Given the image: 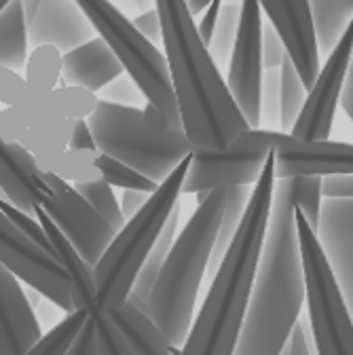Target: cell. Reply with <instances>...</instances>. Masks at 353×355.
<instances>
[{
	"label": "cell",
	"mask_w": 353,
	"mask_h": 355,
	"mask_svg": "<svg viewBox=\"0 0 353 355\" xmlns=\"http://www.w3.org/2000/svg\"><path fill=\"white\" fill-rule=\"evenodd\" d=\"M275 182V155L271 150L267 165L252 184V195L233 243L212 277V286L178 355H235L267 239Z\"/></svg>",
	"instance_id": "3"
},
{
	"label": "cell",
	"mask_w": 353,
	"mask_h": 355,
	"mask_svg": "<svg viewBox=\"0 0 353 355\" xmlns=\"http://www.w3.org/2000/svg\"><path fill=\"white\" fill-rule=\"evenodd\" d=\"M178 225H180V205H175V209L171 211L169 220H167V225L165 229L161 231L157 243L153 245L150 254L146 256L144 264H142V269L134 282V290H131L129 294V302H134L136 306L144 309L146 313L150 315V309H148V300H150V294H153V288L163 271V264L173 248V241L175 237H178Z\"/></svg>",
	"instance_id": "23"
},
{
	"label": "cell",
	"mask_w": 353,
	"mask_h": 355,
	"mask_svg": "<svg viewBox=\"0 0 353 355\" xmlns=\"http://www.w3.org/2000/svg\"><path fill=\"white\" fill-rule=\"evenodd\" d=\"M36 218L40 220L42 229H45L58 262L64 266V271L70 277L72 284V298H74V309H96V277H94V266L87 262L78 250L70 243V239L62 233V229L51 220V216L42 209L36 207Z\"/></svg>",
	"instance_id": "21"
},
{
	"label": "cell",
	"mask_w": 353,
	"mask_h": 355,
	"mask_svg": "<svg viewBox=\"0 0 353 355\" xmlns=\"http://www.w3.org/2000/svg\"><path fill=\"white\" fill-rule=\"evenodd\" d=\"M260 116L262 123L277 125L279 129V70H264L262 76V98H260Z\"/></svg>",
	"instance_id": "35"
},
{
	"label": "cell",
	"mask_w": 353,
	"mask_h": 355,
	"mask_svg": "<svg viewBox=\"0 0 353 355\" xmlns=\"http://www.w3.org/2000/svg\"><path fill=\"white\" fill-rule=\"evenodd\" d=\"M273 129H248L223 150L193 153L184 193L250 187L258 180L273 150Z\"/></svg>",
	"instance_id": "9"
},
{
	"label": "cell",
	"mask_w": 353,
	"mask_h": 355,
	"mask_svg": "<svg viewBox=\"0 0 353 355\" xmlns=\"http://www.w3.org/2000/svg\"><path fill=\"white\" fill-rule=\"evenodd\" d=\"M134 26L155 44L163 42V26H161V17H159V11L157 7L150 9V11H144V13H138L134 19Z\"/></svg>",
	"instance_id": "38"
},
{
	"label": "cell",
	"mask_w": 353,
	"mask_h": 355,
	"mask_svg": "<svg viewBox=\"0 0 353 355\" xmlns=\"http://www.w3.org/2000/svg\"><path fill=\"white\" fill-rule=\"evenodd\" d=\"M74 123L64 114L7 106L0 110V138L9 144H21L36 159L49 157L68 148Z\"/></svg>",
	"instance_id": "16"
},
{
	"label": "cell",
	"mask_w": 353,
	"mask_h": 355,
	"mask_svg": "<svg viewBox=\"0 0 353 355\" xmlns=\"http://www.w3.org/2000/svg\"><path fill=\"white\" fill-rule=\"evenodd\" d=\"M123 72V64L100 36L62 58V87H83L87 92L102 94V89Z\"/></svg>",
	"instance_id": "20"
},
{
	"label": "cell",
	"mask_w": 353,
	"mask_h": 355,
	"mask_svg": "<svg viewBox=\"0 0 353 355\" xmlns=\"http://www.w3.org/2000/svg\"><path fill=\"white\" fill-rule=\"evenodd\" d=\"M275 175H353V144L313 140L307 142L292 133L273 129Z\"/></svg>",
	"instance_id": "15"
},
{
	"label": "cell",
	"mask_w": 353,
	"mask_h": 355,
	"mask_svg": "<svg viewBox=\"0 0 353 355\" xmlns=\"http://www.w3.org/2000/svg\"><path fill=\"white\" fill-rule=\"evenodd\" d=\"M92 322L96 326L98 355H136L119 332L112 318L100 309H92Z\"/></svg>",
	"instance_id": "34"
},
{
	"label": "cell",
	"mask_w": 353,
	"mask_h": 355,
	"mask_svg": "<svg viewBox=\"0 0 353 355\" xmlns=\"http://www.w3.org/2000/svg\"><path fill=\"white\" fill-rule=\"evenodd\" d=\"M260 9L282 36L302 83L311 89L320 74L322 55L311 0H260Z\"/></svg>",
	"instance_id": "14"
},
{
	"label": "cell",
	"mask_w": 353,
	"mask_h": 355,
	"mask_svg": "<svg viewBox=\"0 0 353 355\" xmlns=\"http://www.w3.org/2000/svg\"><path fill=\"white\" fill-rule=\"evenodd\" d=\"M0 262H5L21 282L38 290L42 298H49L58 309L66 313L74 311L72 284L64 266L38 243L28 239L3 209H0Z\"/></svg>",
	"instance_id": "11"
},
{
	"label": "cell",
	"mask_w": 353,
	"mask_h": 355,
	"mask_svg": "<svg viewBox=\"0 0 353 355\" xmlns=\"http://www.w3.org/2000/svg\"><path fill=\"white\" fill-rule=\"evenodd\" d=\"M302 175L275 182L267 239L256 269L235 355H279L298 324L304 300V273L296 233V205Z\"/></svg>",
	"instance_id": "1"
},
{
	"label": "cell",
	"mask_w": 353,
	"mask_h": 355,
	"mask_svg": "<svg viewBox=\"0 0 353 355\" xmlns=\"http://www.w3.org/2000/svg\"><path fill=\"white\" fill-rule=\"evenodd\" d=\"M74 189L89 201L110 225L121 231L125 227L127 218L123 216V209H121V201H117V195H114V187H110L106 180H98V182H76Z\"/></svg>",
	"instance_id": "33"
},
{
	"label": "cell",
	"mask_w": 353,
	"mask_h": 355,
	"mask_svg": "<svg viewBox=\"0 0 353 355\" xmlns=\"http://www.w3.org/2000/svg\"><path fill=\"white\" fill-rule=\"evenodd\" d=\"M288 51L282 36L271 24H262V64L264 70H279Z\"/></svg>",
	"instance_id": "37"
},
{
	"label": "cell",
	"mask_w": 353,
	"mask_h": 355,
	"mask_svg": "<svg viewBox=\"0 0 353 355\" xmlns=\"http://www.w3.org/2000/svg\"><path fill=\"white\" fill-rule=\"evenodd\" d=\"M296 233L304 273V300L318 355H353V320L318 231L296 205Z\"/></svg>",
	"instance_id": "8"
},
{
	"label": "cell",
	"mask_w": 353,
	"mask_h": 355,
	"mask_svg": "<svg viewBox=\"0 0 353 355\" xmlns=\"http://www.w3.org/2000/svg\"><path fill=\"white\" fill-rule=\"evenodd\" d=\"M98 155L100 150H72L66 148L62 153L49 155V157H34L38 167L42 171H49L62 180H68L72 184L76 182H98L104 180L102 171L98 167Z\"/></svg>",
	"instance_id": "25"
},
{
	"label": "cell",
	"mask_w": 353,
	"mask_h": 355,
	"mask_svg": "<svg viewBox=\"0 0 353 355\" xmlns=\"http://www.w3.org/2000/svg\"><path fill=\"white\" fill-rule=\"evenodd\" d=\"M318 42L322 55H328L353 15V0H311Z\"/></svg>",
	"instance_id": "26"
},
{
	"label": "cell",
	"mask_w": 353,
	"mask_h": 355,
	"mask_svg": "<svg viewBox=\"0 0 353 355\" xmlns=\"http://www.w3.org/2000/svg\"><path fill=\"white\" fill-rule=\"evenodd\" d=\"M191 163L193 153L165 178L155 193H150V199L144 203V207L125 222V227L114 235L112 243L94 266L96 309L110 313L112 309L127 302L146 256L150 254L171 211L178 205L180 195L184 193Z\"/></svg>",
	"instance_id": "6"
},
{
	"label": "cell",
	"mask_w": 353,
	"mask_h": 355,
	"mask_svg": "<svg viewBox=\"0 0 353 355\" xmlns=\"http://www.w3.org/2000/svg\"><path fill=\"white\" fill-rule=\"evenodd\" d=\"M262 9L260 0H241V17L237 40L231 53L227 85L241 114L252 129H260V98H262Z\"/></svg>",
	"instance_id": "12"
},
{
	"label": "cell",
	"mask_w": 353,
	"mask_h": 355,
	"mask_svg": "<svg viewBox=\"0 0 353 355\" xmlns=\"http://www.w3.org/2000/svg\"><path fill=\"white\" fill-rule=\"evenodd\" d=\"M98 32L76 0H42L34 19L28 24V38L32 47L53 44L62 53H68Z\"/></svg>",
	"instance_id": "17"
},
{
	"label": "cell",
	"mask_w": 353,
	"mask_h": 355,
	"mask_svg": "<svg viewBox=\"0 0 353 355\" xmlns=\"http://www.w3.org/2000/svg\"><path fill=\"white\" fill-rule=\"evenodd\" d=\"M307 96H309L307 85L302 83L292 60L286 55L284 64L279 66V131L284 133L292 131V127L296 125L302 112Z\"/></svg>",
	"instance_id": "27"
},
{
	"label": "cell",
	"mask_w": 353,
	"mask_h": 355,
	"mask_svg": "<svg viewBox=\"0 0 353 355\" xmlns=\"http://www.w3.org/2000/svg\"><path fill=\"white\" fill-rule=\"evenodd\" d=\"M11 3H13V0H0V13H3V11H5V9L11 5Z\"/></svg>",
	"instance_id": "49"
},
{
	"label": "cell",
	"mask_w": 353,
	"mask_h": 355,
	"mask_svg": "<svg viewBox=\"0 0 353 355\" xmlns=\"http://www.w3.org/2000/svg\"><path fill=\"white\" fill-rule=\"evenodd\" d=\"M353 60V15L345 26L341 38L336 40L334 49L326 55L320 74L309 89L307 102L302 112L292 127V136L313 142V140H328L334 125V112L341 104V96L347 83L349 66Z\"/></svg>",
	"instance_id": "13"
},
{
	"label": "cell",
	"mask_w": 353,
	"mask_h": 355,
	"mask_svg": "<svg viewBox=\"0 0 353 355\" xmlns=\"http://www.w3.org/2000/svg\"><path fill=\"white\" fill-rule=\"evenodd\" d=\"M214 3V0H187V5H189V11H191V15L197 19L209 5Z\"/></svg>",
	"instance_id": "46"
},
{
	"label": "cell",
	"mask_w": 353,
	"mask_h": 355,
	"mask_svg": "<svg viewBox=\"0 0 353 355\" xmlns=\"http://www.w3.org/2000/svg\"><path fill=\"white\" fill-rule=\"evenodd\" d=\"M68 148H72V150H100L98 144H96V138H94L92 125L87 119H78L74 123Z\"/></svg>",
	"instance_id": "40"
},
{
	"label": "cell",
	"mask_w": 353,
	"mask_h": 355,
	"mask_svg": "<svg viewBox=\"0 0 353 355\" xmlns=\"http://www.w3.org/2000/svg\"><path fill=\"white\" fill-rule=\"evenodd\" d=\"M341 106H343L345 114H347V116L351 119V123H353V60H351L349 74H347V83H345L343 96H341Z\"/></svg>",
	"instance_id": "45"
},
{
	"label": "cell",
	"mask_w": 353,
	"mask_h": 355,
	"mask_svg": "<svg viewBox=\"0 0 353 355\" xmlns=\"http://www.w3.org/2000/svg\"><path fill=\"white\" fill-rule=\"evenodd\" d=\"M108 315L136 355H178L180 349L173 347L157 322L134 302H123Z\"/></svg>",
	"instance_id": "22"
},
{
	"label": "cell",
	"mask_w": 353,
	"mask_h": 355,
	"mask_svg": "<svg viewBox=\"0 0 353 355\" xmlns=\"http://www.w3.org/2000/svg\"><path fill=\"white\" fill-rule=\"evenodd\" d=\"M100 100L114 102V104H121V106H138L142 100L146 102L144 94L140 92V87L134 83V78H131L127 72H123L119 78H114L108 87L102 89V98Z\"/></svg>",
	"instance_id": "36"
},
{
	"label": "cell",
	"mask_w": 353,
	"mask_h": 355,
	"mask_svg": "<svg viewBox=\"0 0 353 355\" xmlns=\"http://www.w3.org/2000/svg\"><path fill=\"white\" fill-rule=\"evenodd\" d=\"M62 58L64 53L53 44H40L28 55L26 80L40 92H53L62 83Z\"/></svg>",
	"instance_id": "30"
},
{
	"label": "cell",
	"mask_w": 353,
	"mask_h": 355,
	"mask_svg": "<svg viewBox=\"0 0 353 355\" xmlns=\"http://www.w3.org/2000/svg\"><path fill=\"white\" fill-rule=\"evenodd\" d=\"M123 3H127V7H131V9H136V11L144 13V11L155 9V3H157V0H123Z\"/></svg>",
	"instance_id": "47"
},
{
	"label": "cell",
	"mask_w": 353,
	"mask_h": 355,
	"mask_svg": "<svg viewBox=\"0 0 353 355\" xmlns=\"http://www.w3.org/2000/svg\"><path fill=\"white\" fill-rule=\"evenodd\" d=\"M229 191L231 187L214 189L201 203H197L195 214L184 225L182 233L175 237L148 300L150 318L178 349L184 345L195 322L199 288L214 254Z\"/></svg>",
	"instance_id": "4"
},
{
	"label": "cell",
	"mask_w": 353,
	"mask_h": 355,
	"mask_svg": "<svg viewBox=\"0 0 353 355\" xmlns=\"http://www.w3.org/2000/svg\"><path fill=\"white\" fill-rule=\"evenodd\" d=\"M28 21L21 0L13 3L0 13V66L11 70H26L30 55Z\"/></svg>",
	"instance_id": "24"
},
{
	"label": "cell",
	"mask_w": 353,
	"mask_h": 355,
	"mask_svg": "<svg viewBox=\"0 0 353 355\" xmlns=\"http://www.w3.org/2000/svg\"><path fill=\"white\" fill-rule=\"evenodd\" d=\"M89 315V309H74L72 313H66V318L51 332L42 334L24 355H66Z\"/></svg>",
	"instance_id": "29"
},
{
	"label": "cell",
	"mask_w": 353,
	"mask_h": 355,
	"mask_svg": "<svg viewBox=\"0 0 353 355\" xmlns=\"http://www.w3.org/2000/svg\"><path fill=\"white\" fill-rule=\"evenodd\" d=\"M239 17H241V3H237V0L223 3L212 42L207 47L218 66L231 62V53L237 40V30H239Z\"/></svg>",
	"instance_id": "31"
},
{
	"label": "cell",
	"mask_w": 353,
	"mask_h": 355,
	"mask_svg": "<svg viewBox=\"0 0 353 355\" xmlns=\"http://www.w3.org/2000/svg\"><path fill=\"white\" fill-rule=\"evenodd\" d=\"M173 94L193 153H216L250 129L229 92L187 0H157Z\"/></svg>",
	"instance_id": "2"
},
{
	"label": "cell",
	"mask_w": 353,
	"mask_h": 355,
	"mask_svg": "<svg viewBox=\"0 0 353 355\" xmlns=\"http://www.w3.org/2000/svg\"><path fill=\"white\" fill-rule=\"evenodd\" d=\"M223 3L225 0H214V3L195 19L197 21V30H199V36L201 40L209 47L212 42V36H214V30H216V24H218V15H220V9H223Z\"/></svg>",
	"instance_id": "42"
},
{
	"label": "cell",
	"mask_w": 353,
	"mask_h": 355,
	"mask_svg": "<svg viewBox=\"0 0 353 355\" xmlns=\"http://www.w3.org/2000/svg\"><path fill=\"white\" fill-rule=\"evenodd\" d=\"M326 199H353V175H328L324 178Z\"/></svg>",
	"instance_id": "41"
},
{
	"label": "cell",
	"mask_w": 353,
	"mask_h": 355,
	"mask_svg": "<svg viewBox=\"0 0 353 355\" xmlns=\"http://www.w3.org/2000/svg\"><path fill=\"white\" fill-rule=\"evenodd\" d=\"M42 336L19 277L0 262V355H24Z\"/></svg>",
	"instance_id": "18"
},
{
	"label": "cell",
	"mask_w": 353,
	"mask_h": 355,
	"mask_svg": "<svg viewBox=\"0 0 353 355\" xmlns=\"http://www.w3.org/2000/svg\"><path fill=\"white\" fill-rule=\"evenodd\" d=\"M66 355H98V343H96V326L92 322V315L70 345Z\"/></svg>",
	"instance_id": "39"
},
{
	"label": "cell",
	"mask_w": 353,
	"mask_h": 355,
	"mask_svg": "<svg viewBox=\"0 0 353 355\" xmlns=\"http://www.w3.org/2000/svg\"><path fill=\"white\" fill-rule=\"evenodd\" d=\"M252 189L248 187H231L229 191V199H227V207H225V216L223 222H220V229H218V237H216V245H214V254L209 260V269L216 275L220 262H223L227 250L233 243V237L241 225V218L246 214L248 201H250Z\"/></svg>",
	"instance_id": "28"
},
{
	"label": "cell",
	"mask_w": 353,
	"mask_h": 355,
	"mask_svg": "<svg viewBox=\"0 0 353 355\" xmlns=\"http://www.w3.org/2000/svg\"><path fill=\"white\" fill-rule=\"evenodd\" d=\"M0 184L11 203L34 214L47 197V184L34 155L21 144H9L0 138Z\"/></svg>",
	"instance_id": "19"
},
{
	"label": "cell",
	"mask_w": 353,
	"mask_h": 355,
	"mask_svg": "<svg viewBox=\"0 0 353 355\" xmlns=\"http://www.w3.org/2000/svg\"><path fill=\"white\" fill-rule=\"evenodd\" d=\"M76 3L94 24L98 36L114 51L123 70L140 87L146 102L165 112L180 114L165 53L159 51L157 44L150 42L134 21L127 19L112 0H76Z\"/></svg>",
	"instance_id": "7"
},
{
	"label": "cell",
	"mask_w": 353,
	"mask_h": 355,
	"mask_svg": "<svg viewBox=\"0 0 353 355\" xmlns=\"http://www.w3.org/2000/svg\"><path fill=\"white\" fill-rule=\"evenodd\" d=\"M150 199V193L146 191H136V189H125L123 191V197H121V209H123V216L129 220L134 218L142 207L144 203Z\"/></svg>",
	"instance_id": "43"
},
{
	"label": "cell",
	"mask_w": 353,
	"mask_h": 355,
	"mask_svg": "<svg viewBox=\"0 0 353 355\" xmlns=\"http://www.w3.org/2000/svg\"><path fill=\"white\" fill-rule=\"evenodd\" d=\"M40 3H42V0H21V5H24V13H26V21H28V24L34 19V15H36V11H38Z\"/></svg>",
	"instance_id": "48"
},
{
	"label": "cell",
	"mask_w": 353,
	"mask_h": 355,
	"mask_svg": "<svg viewBox=\"0 0 353 355\" xmlns=\"http://www.w3.org/2000/svg\"><path fill=\"white\" fill-rule=\"evenodd\" d=\"M98 167L102 171V178L117 189H136V191H146V193H155L159 182H155L153 178L144 175L142 171H138L136 167H131L106 153L100 150L98 155Z\"/></svg>",
	"instance_id": "32"
},
{
	"label": "cell",
	"mask_w": 353,
	"mask_h": 355,
	"mask_svg": "<svg viewBox=\"0 0 353 355\" xmlns=\"http://www.w3.org/2000/svg\"><path fill=\"white\" fill-rule=\"evenodd\" d=\"M42 180L47 184V197L40 207L51 216L78 254L96 266L119 231L74 189L72 182L49 171H42Z\"/></svg>",
	"instance_id": "10"
},
{
	"label": "cell",
	"mask_w": 353,
	"mask_h": 355,
	"mask_svg": "<svg viewBox=\"0 0 353 355\" xmlns=\"http://www.w3.org/2000/svg\"><path fill=\"white\" fill-rule=\"evenodd\" d=\"M279 355H311V349H309V340H307V334H304V328L300 324L294 326L284 351Z\"/></svg>",
	"instance_id": "44"
},
{
	"label": "cell",
	"mask_w": 353,
	"mask_h": 355,
	"mask_svg": "<svg viewBox=\"0 0 353 355\" xmlns=\"http://www.w3.org/2000/svg\"><path fill=\"white\" fill-rule=\"evenodd\" d=\"M87 121L102 153L136 167L159 184L193 153L182 116L148 102L138 108L100 100Z\"/></svg>",
	"instance_id": "5"
}]
</instances>
